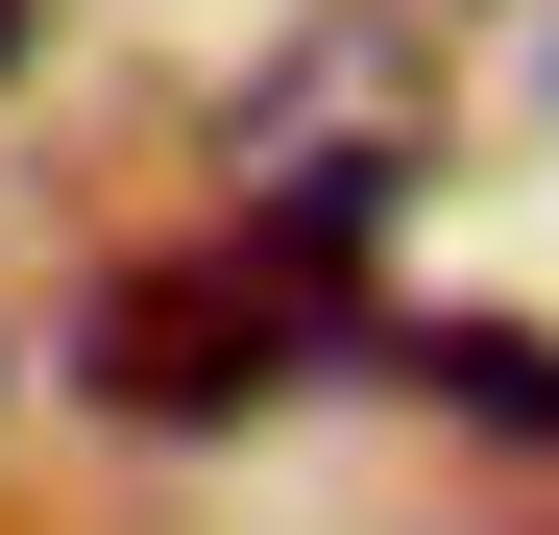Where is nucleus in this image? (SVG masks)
Listing matches in <instances>:
<instances>
[{"mask_svg":"<svg viewBox=\"0 0 559 535\" xmlns=\"http://www.w3.org/2000/svg\"><path fill=\"white\" fill-rule=\"evenodd\" d=\"M122 414H170V438H219L243 390H293L317 366V268L293 243H170V268H98V341H73Z\"/></svg>","mask_w":559,"mask_h":535,"instance_id":"f257e3e1","label":"nucleus"},{"mask_svg":"<svg viewBox=\"0 0 559 535\" xmlns=\"http://www.w3.org/2000/svg\"><path fill=\"white\" fill-rule=\"evenodd\" d=\"M414 390H438V414H511V438H559V341H535V317H438V341H414Z\"/></svg>","mask_w":559,"mask_h":535,"instance_id":"f03ea898","label":"nucleus"}]
</instances>
